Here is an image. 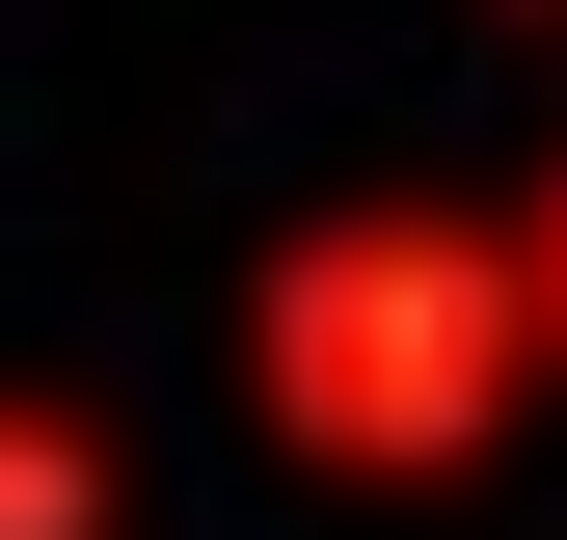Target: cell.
<instances>
[{
  "instance_id": "obj_1",
  "label": "cell",
  "mask_w": 567,
  "mask_h": 540,
  "mask_svg": "<svg viewBox=\"0 0 567 540\" xmlns=\"http://www.w3.org/2000/svg\"><path fill=\"white\" fill-rule=\"evenodd\" d=\"M244 378H270L298 459L405 487V459H486V433H514V378H567V324H540V243L514 217H324L244 298Z\"/></svg>"
},
{
  "instance_id": "obj_2",
  "label": "cell",
  "mask_w": 567,
  "mask_h": 540,
  "mask_svg": "<svg viewBox=\"0 0 567 540\" xmlns=\"http://www.w3.org/2000/svg\"><path fill=\"white\" fill-rule=\"evenodd\" d=\"M514 243H540V324H567V189H540V217H514Z\"/></svg>"
}]
</instances>
